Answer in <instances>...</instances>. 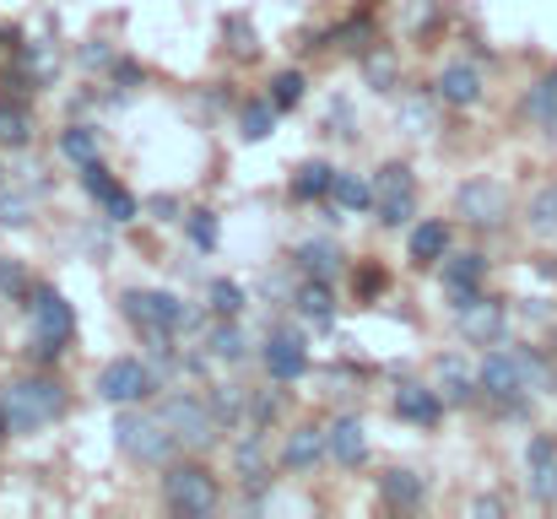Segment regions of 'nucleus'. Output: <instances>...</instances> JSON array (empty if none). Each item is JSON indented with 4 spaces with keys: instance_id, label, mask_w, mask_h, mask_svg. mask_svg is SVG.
I'll use <instances>...</instances> for the list:
<instances>
[{
    "instance_id": "nucleus-1",
    "label": "nucleus",
    "mask_w": 557,
    "mask_h": 519,
    "mask_svg": "<svg viewBox=\"0 0 557 519\" xmlns=\"http://www.w3.org/2000/svg\"><path fill=\"white\" fill-rule=\"evenodd\" d=\"M482 379V395L487 400H531L542 390H553V362L542 351H525V346H493L476 368Z\"/></svg>"
},
{
    "instance_id": "nucleus-2",
    "label": "nucleus",
    "mask_w": 557,
    "mask_h": 519,
    "mask_svg": "<svg viewBox=\"0 0 557 519\" xmlns=\"http://www.w3.org/2000/svg\"><path fill=\"white\" fill-rule=\"evenodd\" d=\"M65 384L54 373H16L11 384H0V411H5V428L11 438L22 433H44L49 422L65 417Z\"/></svg>"
},
{
    "instance_id": "nucleus-3",
    "label": "nucleus",
    "mask_w": 557,
    "mask_h": 519,
    "mask_svg": "<svg viewBox=\"0 0 557 519\" xmlns=\"http://www.w3.org/2000/svg\"><path fill=\"white\" fill-rule=\"evenodd\" d=\"M114 444H120V455L125 460H136V466H152V471H163L169 460H180V433L169 428V417L163 411H147V406H120V417H114Z\"/></svg>"
},
{
    "instance_id": "nucleus-4",
    "label": "nucleus",
    "mask_w": 557,
    "mask_h": 519,
    "mask_svg": "<svg viewBox=\"0 0 557 519\" xmlns=\"http://www.w3.org/2000/svg\"><path fill=\"white\" fill-rule=\"evenodd\" d=\"M158 493H163V509L180 519H206V515H216V504H222V482H216V471L200 455L169 460Z\"/></svg>"
},
{
    "instance_id": "nucleus-5",
    "label": "nucleus",
    "mask_w": 557,
    "mask_h": 519,
    "mask_svg": "<svg viewBox=\"0 0 557 519\" xmlns=\"http://www.w3.org/2000/svg\"><path fill=\"white\" fill-rule=\"evenodd\" d=\"M455 217H460L471 233H504L509 217H515V195H509L504 178L476 173V178H466V184L455 189Z\"/></svg>"
},
{
    "instance_id": "nucleus-6",
    "label": "nucleus",
    "mask_w": 557,
    "mask_h": 519,
    "mask_svg": "<svg viewBox=\"0 0 557 519\" xmlns=\"http://www.w3.org/2000/svg\"><path fill=\"white\" fill-rule=\"evenodd\" d=\"M158 411L169 417V428L180 433V444H185L189 455H206V449L222 444V428H227V422L216 417L211 400H200V395H189V390H174V395H163Z\"/></svg>"
},
{
    "instance_id": "nucleus-7",
    "label": "nucleus",
    "mask_w": 557,
    "mask_h": 519,
    "mask_svg": "<svg viewBox=\"0 0 557 519\" xmlns=\"http://www.w3.org/2000/svg\"><path fill=\"white\" fill-rule=\"evenodd\" d=\"M152 390H158V368L141 362V357H114V362H103V373H98V395H103L109 406H141Z\"/></svg>"
},
{
    "instance_id": "nucleus-8",
    "label": "nucleus",
    "mask_w": 557,
    "mask_h": 519,
    "mask_svg": "<svg viewBox=\"0 0 557 519\" xmlns=\"http://www.w3.org/2000/svg\"><path fill=\"white\" fill-rule=\"evenodd\" d=\"M411 211H417V173L406 163H384L373 173V217L384 227H400L411 222Z\"/></svg>"
},
{
    "instance_id": "nucleus-9",
    "label": "nucleus",
    "mask_w": 557,
    "mask_h": 519,
    "mask_svg": "<svg viewBox=\"0 0 557 519\" xmlns=\"http://www.w3.org/2000/svg\"><path fill=\"white\" fill-rule=\"evenodd\" d=\"M455 331L471 346H498L509 336V309L498 298H487V293H471V298L455 304Z\"/></svg>"
},
{
    "instance_id": "nucleus-10",
    "label": "nucleus",
    "mask_w": 557,
    "mask_h": 519,
    "mask_svg": "<svg viewBox=\"0 0 557 519\" xmlns=\"http://www.w3.org/2000/svg\"><path fill=\"white\" fill-rule=\"evenodd\" d=\"M27 309H33V351H38V357H60L65 342H71V304H65L60 293L38 287Z\"/></svg>"
},
{
    "instance_id": "nucleus-11",
    "label": "nucleus",
    "mask_w": 557,
    "mask_h": 519,
    "mask_svg": "<svg viewBox=\"0 0 557 519\" xmlns=\"http://www.w3.org/2000/svg\"><path fill=\"white\" fill-rule=\"evenodd\" d=\"M125 320L158 342H169L180 325H185V304L169 298V293H125Z\"/></svg>"
},
{
    "instance_id": "nucleus-12",
    "label": "nucleus",
    "mask_w": 557,
    "mask_h": 519,
    "mask_svg": "<svg viewBox=\"0 0 557 519\" xmlns=\"http://www.w3.org/2000/svg\"><path fill=\"white\" fill-rule=\"evenodd\" d=\"M482 71L471 65V60H460V65H444L438 71V82H433V98L438 103H449V109H476L482 103Z\"/></svg>"
},
{
    "instance_id": "nucleus-13",
    "label": "nucleus",
    "mask_w": 557,
    "mask_h": 519,
    "mask_svg": "<svg viewBox=\"0 0 557 519\" xmlns=\"http://www.w3.org/2000/svg\"><path fill=\"white\" fill-rule=\"evenodd\" d=\"M525 482L536 504H557V444L553 438H531L525 449Z\"/></svg>"
},
{
    "instance_id": "nucleus-14",
    "label": "nucleus",
    "mask_w": 557,
    "mask_h": 519,
    "mask_svg": "<svg viewBox=\"0 0 557 519\" xmlns=\"http://www.w3.org/2000/svg\"><path fill=\"white\" fill-rule=\"evenodd\" d=\"M325 438H331V460L336 466H363L369 460V428L358 417H336L325 428Z\"/></svg>"
},
{
    "instance_id": "nucleus-15",
    "label": "nucleus",
    "mask_w": 557,
    "mask_h": 519,
    "mask_svg": "<svg viewBox=\"0 0 557 519\" xmlns=\"http://www.w3.org/2000/svg\"><path fill=\"white\" fill-rule=\"evenodd\" d=\"M325 455H331L325 428H293L287 444H282V466H287V471H309V466H320Z\"/></svg>"
},
{
    "instance_id": "nucleus-16",
    "label": "nucleus",
    "mask_w": 557,
    "mask_h": 519,
    "mask_svg": "<svg viewBox=\"0 0 557 519\" xmlns=\"http://www.w3.org/2000/svg\"><path fill=\"white\" fill-rule=\"evenodd\" d=\"M438 395L444 406H466L471 395H482V379L466 368V357H438Z\"/></svg>"
},
{
    "instance_id": "nucleus-17",
    "label": "nucleus",
    "mask_w": 557,
    "mask_h": 519,
    "mask_svg": "<svg viewBox=\"0 0 557 519\" xmlns=\"http://www.w3.org/2000/svg\"><path fill=\"white\" fill-rule=\"evenodd\" d=\"M444 255H449V222H444V217L417 222V227H411V260H417V265H438Z\"/></svg>"
},
{
    "instance_id": "nucleus-18",
    "label": "nucleus",
    "mask_w": 557,
    "mask_h": 519,
    "mask_svg": "<svg viewBox=\"0 0 557 519\" xmlns=\"http://www.w3.org/2000/svg\"><path fill=\"white\" fill-rule=\"evenodd\" d=\"M265 368H271L276 379H298V373L309 368V351H304L298 336H271V346H265Z\"/></svg>"
},
{
    "instance_id": "nucleus-19",
    "label": "nucleus",
    "mask_w": 557,
    "mask_h": 519,
    "mask_svg": "<svg viewBox=\"0 0 557 519\" xmlns=\"http://www.w3.org/2000/svg\"><path fill=\"white\" fill-rule=\"evenodd\" d=\"M525 120H536L542 131H557V71H547V76L525 92Z\"/></svg>"
},
{
    "instance_id": "nucleus-20",
    "label": "nucleus",
    "mask_w": 557,
    "mask_h": 519,
    "mask_svg": "<svg viewBox=\"0 0 557 519\" xmlns=\"http://www.w3.org/2000/svg\"><path fill=\"white\" fill-rule=\"evenodd\" d=\"M438 406H444V395H438V390H428V384H406V390L395 395V411H400V417H411V422H433V417H438Z\"/></svg>"
},
{
    "instance_id": "nucleus-21",
    "label": "nucleus",
    "mask_w": 557,
    "mask_h": 519,
    "mask_svg": "<svg viewBox=\"0 0 557 519\" xmlns=\"http://www.w3.org/2000/svg\"><path fill=\"white\" fill-rule=\"evenodd\" d=\"M525 222H531V233H542V238L557 233V178H547V184L525 200Z\"/></svg>"
},
{
    "instance_id": "nucleus-22",
    "label": "nucleus",
    "mask_w": 557,
    "mask_h": 519,
    "mask_svg": "<svg viewBox=\"0 0 557 519\" xmlns=\"http://www.w3.org/2000/svg\"><path fill=\"white\" fill-rule=\"evenodd\" d=\"M476 282H482V255H455V260H444V287H449L455 298H471Z\"/></svg>"
},
{
    "instance_id": "nucleus-23",
    "label": "nucleus",
    "mask_w": 557,
    "mask_h": 519,
    "mask_svg": "<svg viewBox=\"0 0 557 519\" xmlns=\"http://www.w3.org/2000/svg\"><path fill=\"white\" fill-rule=\"evenodd\" d=\"M379 493H384V504H400V509H417V504H422V477H417V471H384V482H379Z\"/></svg>"
},
{
    "instance_id": "nucleus-24",
    "label": "nucleus",
    "mask_w": 557,
    "mask_h": 519,
    "mask_svg": "<svg viewBox=\"0 0 557 519\" xmlns=\"http://www.w3.org/2000/svg\"><path fill=\"white\" fill-rule=\"evenodd\" d=\"M331 195H336V206H342V211H369L373 206V184L369 178H358V173H336Z\"/></svg>"
},
{
    "instance_id": "nucleus-25",
    "label": "nucleus",
    "mask_w": 557,
    "mask_h": 519,
    "mask_svg": "<svg viewBox=\"0 0 557 519\" xmlns=\"http://www.w3.org/2000/svg\"><path fill=\"white\" fill-rule=\"evenodd\" d=\"M331 184H336V169H325V163H304L298 178H293V195H298V200H309V195H331Z\"/></svg>"
},
{
    "instance_id": "nucleus-26",
    "label": "nucleus",
    "mask_w": 557,
    "mask_h": 519,
    "mask_svg": "<svg viewBox=\"0 0 557 519\" xmlns=\"http://www.w3.org/2000/svg\"><path fill=\"white\" fill-rule=\"evenodd\" d=\"M233 460H238V471H244V482H265V477H271V460L260 455V438H238V449H233Z\"/></svg>"
},
{
    "instance_id": "nucleus-27",
    "label": "nucleus",
    "mask_w": 557,
    "mask_h": 519,
    "mask_svg": "<svg viewBox=\"0 0 557 519\" xmlns=\"http://www.w3.org/2000/svg\"><path fill=\"white\" fill-rule=\"evenodd\" d=\"M298 309H304L309 320H331V287H325V276L298 287Z\"/></svg>"
},
{
    "instance_id": "nucleus-28",
    "label": "nucleus",
    "mask_w": 557,
    "mask_h": 519,
    "mask_svg": "<svg viewBox=\"0 0 557 519\" xmlns=\"http://www.w3.org/2000/svg\"><path fill=\"white\" fill-rule=\"evenodd\" d=\"M60 152H65V158H76L82 169H87V163H98V141H92V131H65V136H60Z\"/></svg>"
},
{
    "instance_id": "nucleus-29",
    "label": "nucleus",
    "mask_w": 557,
    "mask_h": 519,
    "mask_svg": "<svg viewBox=\"0 0 557 519\" xmlns=\"http://www.w3.org/2000/svg\"><path fill=\"white\" fill-rule=\"evenodd\" d=\"M211 351H216L222 362H238V357H244V336H238V325H216V331H211Z\"/></svg>"
},
{
    "instance_id": "nucleus-30",
    "label": "nucleus",
    "mask_w": 557,
    "mask_h": 519,
    "mask_svg": "<svg viewBox=\"0 0 557 519\" xmlns=\"http://www.w3.org/2000/svg\"><path fill=\"white\" fill-rule=\"evenodd\" d=\"M238 304H244V293H238L233 282H216V287H211V309H216L222 320H233V314H238Z\"/></svg>"
},
{
    "instance_id": "nucleus-31",
    "label": "nucleus",
    "mask_w": 557,
    "mask_h": 519,
    "mask_svg": "<svg viewBox=\"0 0 557 519\" xmlns=\"http://www.w3.org/2000/svg\"><path fill=\"white\" fill-rule=\"evenodd\" d=\"M271 120H276V109H271V103H255V109H244V136H249V141H260Z\"/></svg>"
},
{
    "instance_id": "nucleus-32",
    "label": "nucleus",
    "mask_w": 557,
    "mask_h": 519,
    "mask_svg": "<svg viewBox=\"0 0 557 519\" xmlns=\"http://www.w3.org/2000/svg\"><path fill=\"white\" fill-rule=\"evenodd\" d=\"M298 255H304V265L320 271V276H331V265H336V249H331V244H304Z\"/></svg>"
},
{
    "instance_id": "nucleus-33",
    "label": "nucleus",
    "mask_w": 557,
    "mask_h": 519,
    "mask_svg": "<svg viewBox=\"0 0 557 519\" xmlns=\"http://www.w3.org/2000/svg\"><path fill=\"white\" fill-rule=\"evenodd\" d=\"M0 141H5V147H22V141H27V120L11 114V109H0Z\"/></svg>"
},
{
    "instance_id": "nucleus-34",
    "label": "nucleus",
    "mask_w": 557,
    "mask_h": 519,
    "mask_svg": "<svg viewBox=\"0 0 557 519\" xmlns=\"http://www.w3.org/2000/svg\"><path fill=\"white\" fill-rule=\"evenodd\" d=\"M0 293H5V298H22V293H27V276H22V265H11L5 255H0Z\"/></svg>"
},
{
    "instance_id": "nucleus-35",
    "label": "nucleus",
    "mask_w": 557,
    "mask_h": 519,
    "mask_svg": "<svg viewBox=\"0 0 557 519\" xmlns=\"http://www.w3.org/2000/svg\"><path fill=\"white\" fill-rule=\"evenodd\" d=\"M298 87H304L298 76H282V82H276V103H282V109H287V103H298Z\"/></svg>"
},
{
    "instance_id": "nucleus-36",
    "label": "nucleus",
    "mask_w": 557,
    "mask_h": 519,
    "mask_svg": "<svg viewBox=\"0 0 557 519\" xmlns=\"http://www.w3.org/2000/svg\"><path fill=\"white\" fill-rule=\"evenodd\" d=\"M509 504L498 498V493H487V498H471V515H504Z\"/></svg>"
},
{
    "instance_id": "nucleus-37",
    "label": "nucleus",
    "mask_w": 557,
    "mask_h": 519,
    "mask_svg": "<svg viewBox=\"0 0 557 519\" xmlns=\"http://www.w3.org/2000/svg\"><path fill=\"white\" fill-rule=\"evenodd\" d=\"M5 433H11V428H5V411H0V438H5Z\"/></svg>"
},
{
    "instance_id": "nucleus-38",
    "label": "nucleus",
    "mask_w": 557,
    "mask_h": 519,
    "mask_svg": "<svg viewBox=\"0 0 557 519\" xmlns=\"http://www.w3.org/2000/svg\"><path fill=\"white\" fill-rule=\"evenodd\" d=\"M553 282H557V260H553Z\"/></svg>"
},
{
    "instance_id": "nucleus-39",
    "label": "nucleus",
    "mask_w": 557,
    "mask_h": 519,
    "mask_svg": "<svg viewBox=\"0 0 557 519\" xmlns=\"http://www.w3.org/2000/svg\"><path fill=\"white\" fill-rule=\"evenodd\" d=\"M0 189H5V173H0Z\"/></svg>"
}]
</instances>
